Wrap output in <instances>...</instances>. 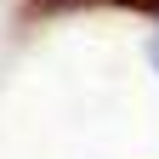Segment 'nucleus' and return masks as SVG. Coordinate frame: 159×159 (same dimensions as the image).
Segmentation results:
<instances>
[{"instance_id": "1", "label": "nucleus", "mask_w": 159, "mask_h": 159, "mask_svg": "<svg viewBox=\"0 0 159 159\" xmlns=\"http://www.w3.org/2000/svg\"><path fill=\"white\" fill-rule=\"evenodd\" d=\"M97 6H125V11H159V0H97Z\"/></svg>"}]
</instances>
